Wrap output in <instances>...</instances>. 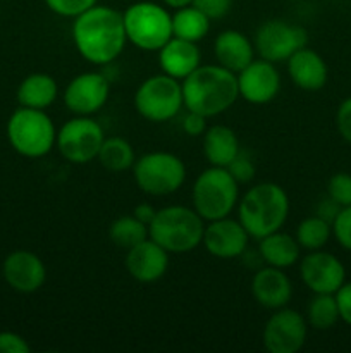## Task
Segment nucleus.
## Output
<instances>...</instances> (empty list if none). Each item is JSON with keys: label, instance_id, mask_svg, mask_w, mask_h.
<instances>
[{"label": "nucleus", "instance_id": "1", "mask_svg": "<svg viewBox=\"0 0 351 353\" xmlns=\"http://www.w3.org/2000/svg\"><path fill=\"white\" fill-rule=\"evenodd\" d=\"M72 41L85 61L95 65L112 64L126 47L123 14L109 6H93L74 17Z\"/></svg>", "mask_w": 351, "mask_h": 353}, {"label": "nucleus", "instance_id": "2", "mask_svg": "<svg viewBox=\"0 0 351 353\" xmlns=\"http://www.w3.org/2000/svg\"><path fill=\"white\" fill-rule=\"evenodd\" d=\"M181 85L186 110L206 119L229 110L240 99L236 74L219 64H202Z\"/></svg>", "mask_w": 351, "mask_h": 353}, {"label": "nucleus", "instance_id": "3", "mask_svg": "<svg viewBox=\"0 0 351 353\" xmlns=\"http://www.w3.org/2000/svg\"><path fill=\"white\" fill-rule=\"evenodd\" d=\"M289 216V196L277 183H258L237 202V221L251 238L282 230Z\"/></svg>", "mask_w": 351, "mask_h": 353}, {"label": "nucleus", "instance_id": "4", "mask_svg": "<svg viewBox=\"0 0 351 353\" xmlns=\"http://www.w3.org/2000/svg\"><path fill=\"white\" fill-rule=\"evenodd\" d=\"M205 221L195 209L169 205L157 210L148 224V236L169 254H188L203 241Z\"/></svg>", "mask_w": 351, "mask_h": 353}, {"label": "nucleus", "instance_id": "5", "mask_svg": "<svg viewBox=\"0 0 351 353\" xmlns=\"http://www.w3.org/2000/svg\"><path fill=\"white\" fill-rule=\"evenodd\" d=\"M193 209L203 221L222 219L231 216L240 202V183L226 168L210 165L193 183Z\"/></svg>", "mask_w": 351, "mask_h": 353}, {"label": "nucleus", "instance_id": "6", "mask_svg": "<svg viewBox=\"0 0 351 353\" xmlns=\"http://www.w3.org/2000/svg\"><path fill=\"white\" fill-rule=\"evenodd\" d=\"M7 138L19 155L40 159L55 147L57 130L45 110L19 105L7 121Z\"/></svg>", "mask_w": 351, "mask_h": 353}, {"label": "nucleus", "instance_id": "7", "mask_svg": "<svg viewBox=\"0 0 351 353\" xmlns=\"http://www.w3.org/2000/svg\"><path fill=\"white\" fill-rule=\"evenodd\" d=\"M124 30L129 43L140 50H160L172 38V14L157 2L140 0L123 12Z\"/></svg>", "mask_w": 351, "mask_h": 353}, {"label": "nucleus", "instance_id": "8", "mask_svg": "<svg viewBox=\"0 0 351 353\" xmlns=\"http://www.w3.org/2000/svg\"><path fill=\"white\" fill-rule=\"evenodd\" d=\"M133 178L147 195L167 196L184 185L186 165L171 152H150L134 161Z\"/></svg>", "mask_w": 351, "mask_h": 353}, {"label": "nucleus", "instance_id": "9", "mask_svg": "<svg viewBox=\"0 0 351 353\" xmlns=\"http://www.w3.org/2000/svg\"><path fill=\"white\" fill-rule=\"evenodd\" d=\"M134 107L143 119L150 123H165L181 112L182 85L167 74H153L145 79L134 93Z\"/></svg>", "mask_w": 351, "mask_h": 353}, {"label": "nucleus", "instance_id": "10", "mask_svg": "<svg viewBox=\"0 0 351 353\" xmlns=\"http://www.w3.org/2000/svg\"><path fill=\"white\" fill-rule=\"evenodd\" d=\"M105 140L103 128L92 116H76L57 131L58 152L71 164H88L98 155Z\"/></svg>", "mask_w": 351, "mask_h": 353}, {"label": "nucleus", "instance_id": "11", "mask_svg": "<svg viewBox=\"0 0 351 353\" xmlns=\"http://www.w3.org/2000/svg\"><path fill=\"white\" fill-rule=\"evenodd\" d=\"M308 43V33L303 26L286 23L282 19H270L260 24L255 33V52L270 62H284L299 48Z\"/></svg>", "mask_w": 351, "mask_h": 353}, {"label": "nucleus", "instance_id": "12", "mask_svg": "<svg viewBox=\"0 0 351 353\" xmlns=\"http://www.w3.org/2000/svg\"><path fill=\"white\" fill-rule=\"evenodd\" d=\"M308 334V323L296 310L282 307L265 323L264 347L268 353H296L303 348Z\"/></svg>", "mask_w": 351, "mask_h": 353}, {"label": "nucleus", "instance_id": "13", "mask_svg": "<svg viewBox=\"0 0 351 353\" xmlns=\"http://www.w3.org/2000/svg\"><path fill=\"white\" fill-rule=\"evenodd\" d=\"M110 95V83L96 71L81 72L65 86L64 103L74 116H93L103 109Z\"/></svg>", "mask_w": 351, "mask_h": 353}, {"label": "nucleus", "instance_id": "14", "mask_svg": "<svg viewBox=\"0 0 351 353\" xmlns=\"http://www.w3.org/2000/svg\"><path fill=\"white\" fill-rule=\"evenodd\" d=\"M299 276L310 292L336 293L346 283V269L336 257L323 250L310 252L299 262Z\"/></svg>", "mask_w": 351, "mask_h": 353}, {"label": "nucleus", "instance_id": "15", "mask_svg": "<svg viewBox=\"0 0 351 353\" xmlns=\"http://www.w3.org/2000/svg\"><path fill=\"white\" fill-rule=\"evenodd\" d=\"M241 99L248 103L264 105L272 102L281 92V74L274 62L265 59H253L243 71L236 74Z\"/></svg>", "mask_w": 351, "mask_h": 353}, {"label": "nucleus", "instance_id": "16", "mask_svg": "<svg viewBox=\"0 0 351 353\" xmlns=\"http://www.w3.org/2000/svg\"><path fill=\"white\" fill-rule=\"evenodd\" d=\"M250 234L237 219H231L229 216L222 219L210 221L209 226L203 231V247L210 255L222 261L241 257L248 248Z\"/></svg>", "mask_w": 351, "mask_h": 353}, {"label": "nucleus", "instance_id": "17", "mask_svg": "<svg viewBox=\"0 0 351 353\" xmlns=\"http://www.w3.org/2000/svg\"><path fill=\"white\" fill-rule=\"evenodd\" d=\"M2 276L7 285L16 292L33 293L45 285L47 268L33 252L16 250L3 261Z\"/></svg>", "mask_w": 351, "mask_h": 353}, {"label": "nucleus", "instance_id": "18", "mask_svg": "<svg viewBox=\"0 0 351 353\" xmlns=\"http://www.w3.org/2000/svg\"><path fill=\"white\" fill-rule=\"evenodd\" d=\"M169 269V252L164 250L151 238L129 248L126 254V271L138 283L158 281Z\"/></svg>", "mask_w": 351, "mask_h": 353}, {"label": "nucleus", "instance_id": "19", "mask_svg": "<svg viewBox=\"0 0 351 353\" xmlns=\"http://www.w3.org/2000/svg\"><path fill=\"white\" fill-rule=\"evenodd\" d=\"M251 295L268 310H277L288 305L292 299V283L284 269L265 268L257 269L251 279Z\"/></svg>", "mask_w": 351, "mask_h": 353}, {"label": "nucleus", "instance_id": "20", "mask_svg": "<svg viewBox=\"0 0 351 353\" xmlns=\"http://www.w3.org/2000/svg\"><path fill=\"white\" fill-rule=\"evenodd\" d=\"M288 74L298 88L319 92L329 79V69L319 52L303 47L288 59Z\"/></svg>", "mask_w": 351, "mask_h": 353}, {"label": "nucleus", "instance_id": "21", "mask_svg": "<svg viewBox=\"0 0 351 353\" xmlns=\"http://www.w3.org/2000/svg\"><path fill=\"white\" fill-rule=\"evenodd\" d=\"M158 64L164 74L182 81L202 65V52L193 41L172 37L158 50Z\"/></svg>", "mask_w": 351, "mask_h": 353}, {"label": "nucleus", "instance_id": "22", "mask_svg": "<svg viewBox=\"0 0 351 353\" xmlns=\"http://www.w3.org/2000/svg\"><path fill=\"white\" fill-rule=\"evenodd\" d=\"M213 55L217 64L237 74L255 59V45L241 31L226 30L213 41Z\"/></svg>", "mask_w": 351, "mask_h": 353}, {"label": "nucleus", "instance_id": "23", "mask_svg": "<svg viewBox=\"0 0 351 353\" xmlns=\"http://www.w3.org/2000/svg\"><path fill=\"white\" fill-rule=\"evenodd\" d=\"M240 152V140L229 126L215 124L203 133V155L210 165L227 168Z\"/></svg>", "mask_w": 351, "mask_h": 353}, {"label": "nucleus", "instance_id": "24", "mask_svg": "<svg viewBox=\"0 0 351 353\" xmlns=\"http://www.w3.org/2000/svg\"><path fill=\"white\" fill-rule=\"evenodd\" d=\"M16 97L21 107L47 110L57 100L58 85L47 72H33L19 83Z\"/></svg>", "mask_w": 351, "mask_h": 353}, {"label": "nucleus", "instance_id": "25", "mask_svg": "<svg viewBox=\"0 0 351 353\" xmlns=\"http://www.w3.org/2000/svg\"><path fill=\"white\" fill-rule=\"evenodd\" d=\"M298 240L284 231H274L267 236L260 238L258 243V254L265 265H272L277 269H288L299 261Z\"/></svg>", "mask_w": 351, "mask_h": 353}, {"label": "nucleus", "instance_id": "26", "mask_svg": "<svg viewBox=\"0 0 351 353\" xmlns=\"http://www.w3.org/2000/svg\"><path fill=\"white\" fill-rule=\"evenodd\" d=\"M210 19L195 6L182 7L172 14V37L198 43L209 34Z\"/></svg>", "mask_w": 351, "mask_h": 353}, {"label": "nucleus", "instance_id": "27", "mask_svg": "<svg viewBox=\"0 0 351 353\" xmlns=\"http://www.w3.org/2000/svg\"><path fill=\"white\" fill-rule=\"evenodd\" d=\"M96 159H98L100 165L105 168L107 171L123 172L133 168L136 155H134L133 145L126 138L105 137Z\"/></svg>", "mask_w": 351, "mask_h": 353}, {"label": "nucleus", "instance_id": "28", "mask_svg": "<svg viewBox=\"0 0 351 353\" xmlns=\"http://www.w3.org/2000/svg\"><path fill=\"white\" fill-rule=\"evenodd\" d=\"M109 238L117 248L120 250H129V248L136 247L138 243L145 241L148 236V226L138 221L136 217L131 216H120L110 224L109 228Z\"/></svg>", "mask_w": 351, "mask_h": 353}, {"label": "nucleus", "instance_id": "29", "mask_svg": "<svg viewBox=\"0 0 351 353\" xmlns=\"http://www.w3.org/2000/svg\"><path fill=\"white\" fill-rule=\"evenodd\" d=\"M332 236V224L327 223L326 219L315 216H310L303 219L296 228L295 238L298 240L299 247L306 250H322L329 243Z\"/></svg>", "mask_w": 351, "mask_h": 353}, {"label": "nucleus", "instance_id": "30", "mask_svg": "<svg viewBox=\"0 0 351 353\" xmlns=\"http://www.w3.org/2000/svg\"><path fill=\"white\" fill-rule=\"evenodd\" d=\"M339 321V309H337L336 296L332 293H315L306 310V323L313 330L326 331L334 327Z\"/></svg>", "mask_w": 351, "mask_h": 353}, {"label": "nucleus", "instance_id": "31", "mask_svg": "<svg viewBox=\"0 0 351 353\" xmlns=\"http://www.w3.org/2000/svg\"><path fill=\"white\" fill-rule=\"evenodd\" d=\"M327 196L339 207L351 205V174L336 172L327 181Z\"/></svg>", "mask_w": 351, "mask_h": 353}, {"label": "nucleus", "instance_id": "32", "mask_svg": "<svg viewBox=\"0 0 351 353\" xmlns=\"http://www.w3.org/2000/svg\"><path fill=\"white\" fill-rule=\"evenodd\" d=\"M45 6L54 14L61 17H78L79 14L86 12L93 6L98 3V0H43Z\"/></svg>", "mask_w": 351, "mask_h": 353}, {"label": "nucleus", "instance_id": "33", "mask_svg": "<svg viewBox=\"0 0 351 353\" xmlns=\"http://www.w3.org/2000/svg\"><path fill=\"white\" fill-rule=\"evenodd\" d=\"M332 234L344 250L351 252V205L339 210L332 223Z\"/></svg>", "mask_w": 351, "mask_h": 353}, {"label": "nucleus", "instance_id": "34", "mask_svg": "<svg viewBox=\"0 0 351 353\" xmlns=\"http://www.w3.org/2000/svg\"><path fill=\"white\" fill-rule=\"evenodd\" d=\"M226 169L231 172V176H233L237 183H250L251 179L255 178V174H257L255 162L251 161L250 155L244 154V152H240V154L236 155V159H234Z\"/></svg>", "mask_w": 351, "mask_h": 353}, {"label": "nucleus", "instance_id": "35", "mask_svg": "<svg viewBox=\"0 0 351 353\" xmlns=\"http://www.w3.org/2000/svg\"><path fill=\"white\" fill-rule=\"evenodd\" d=\"M193 6L202 10L210 21L222 19L231 12L233 0H193Z\"/></svg>", "mask_w": 351, "mask_h": 353}, {"label": "nucleus", "instance_id": "36", "mask_svg": "<svg viewBox=\"0 0 351 353\" xmlns=\"http://www.w3.org/2000/svg\"><path fill=\"white\" fill-rule=\"evenodd\" d=\"M31 347L21 334L12 331L0 333V353H30Z\"/></svg>", "mask_w": 351, "mask_h": 353}, {"label": "nucleus", "instance_id": "37", "mask_svg": "<svg viewBox=\"0 0 351 353\" xmlns=\"http://www.w3.org/2000/svg\"><path fill=\"white\" fill-rule=\"evenodd\" d=\"M336 126L341 137L351 143V97L344 99L339 103L336 112Z\"/></svg>", "mask_w": 351, "mask_h": 353}, {"label": "nucleus", "instance_id": "38", "mask_svg": "<svg viewBox=\"0 0 351 353\" xmlns=\"http://www.w3.org/2000/svg\"><path fill=\"white\" fill-rule=\"evenodd\" d=\"M337 309H339V319L351 326V283H344L336 293Z\"/></svg>", "mask_w": 351, "mask_h": 353}, {"label": "nucleus", "instance_id": "39", "mask_svg": "<svg viewBox=\"0 0 351 353\" xmlns=\"http://www.w3.org/2000/svg\"><path fill=\"white\" fill-rule=\"evenodd\" d=\"M181 126L188 137H203V133L206 131V117L188 110V114L182 117Z\"/></svg>", "mask_w": 351, "mask_h": 353}, {"label": "nucleus", "instance_id": "40", "mask_svg": "<svg viewBox=\"0 0 351 353\" xmlns=\"http://www.w3.org/2000/svg\"><path fill=\"white\" fill-rule=\"evenodd\" d=\"M341 209H343V207H339L332 199L327 196V199L322 200V202L319 203V207H317V216L322 217V219H326L327 223L332 224Z\"/></svg>", "mask_w": 351, "mask_h": 353}, {"label": "nucleus", "instance_id": "41", "mask_svg": "<svg viewBox=\"0 0 351 353\" xmlns=\"http://www.w3.org/2000/svg\"><path fill=\"white\" fill-rule=\"evenodd\" d=\"M155 214H157V210L153 209V207L150 205V203H140V205L134 207V212L133 216L136 217L138 221H141L143 224H150L151 221H153Z\"/></svg>", "mask_w": 351, "mask_h": 353}, {"label": "nucleus", "instance_id": "42", "mask_svg": "<svg viewBox=\"0 0 351 353\" xmlns=\"http://www.w3.org/2000/svg\"><path fill=\"white\" fill-rule=\"evenodd\" d=\"M162 2H164V6L169 7V9L178 10V9H182V7L191 6L193 0H162Z\"/></svg>", "mask_w": 351, "mask_h": 353}, {"label": "nucleus", "instance_id": "43", "mask_svg": "<svg viewBox=\"0 0 351 353\" xmlns=\"http://www.w3.org/2000/svg\"><path fill=\"white\" fill-rule=\"evenodd\" d=\"M291 2H299V0H291Z\"/></svg>", "mask_w": 351, "mask_h": 353}]
</instances>
